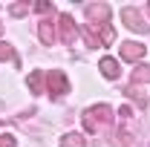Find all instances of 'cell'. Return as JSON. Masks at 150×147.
<instances>
[{
    "instance_id": "obj_1",
    "label": "cell",
    "mask_w": 150,
    "mask_h": 147,
    "mask_svg": "<svg viewBox=\"0 0 150 147\" xmlns=\"http://www.w3.org/2000/svg\"><path fill=\"white\" fill-rule=\"evenodd\" d=\"M101 66H104V75H110V78H112L115 72H118V69H115V61H104Z\"/></svg>"
}]
</instances>
